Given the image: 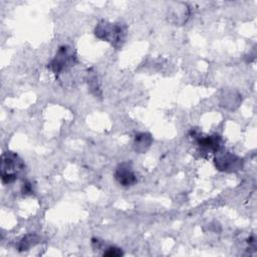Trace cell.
Listing matches in <instances>:
<instances>
[{
	"instance_id": "1",
	"label": "cell",
	"mask_w": 257,
	"mask_h": 257,
	"mask_svg": "<svg viewBox=\"0 0 257 257\" xmlns=\"http://www.w3.org/2000/svg\"><path fill=\"white\" fill-rule=\"evenodd\" d=\"M127 28L124 23L99 21L94 28V35L103 41L110 43L114 48L118 49L125 41Z\"/></svg>"
},
{
	"instance_id": "4",
	"label": "cell",
	"mask_w": 257,
	"mask_h": 257,
	"mask_svg": "<svg viewBox=\"0 0 257 257\" xmlns=\"http://www.w3.org/2000/svg\"><path fill=\"white\" fill-rule=\"evenodd\" d=\"M214 165L221 172L234 173L242 170L244 161L241 157L231 152L219 150L214 158Z\"/></svg>"
},
{
	"instance_id": "3",
	"label": "cell",
	"mask_w": 257,
	"mask_h": 257,
	"mask_svg": "<svg viewBox=\"0 0 257 257\" xmlns=\"http://www.w3.org/2000/svg\"><path fill=\"white\" fill-rule=\"evenodd\" d=\"M77 63L75 50L70 45H62L56 51L54 57L48 64V68L56 75L62 73Z\"/></svg>"
},
{
	"instance_id": "8",
	"label": "cell",
	"mask_w": 257,
	"mask_h": 257,
	"mask_svg": "<svg viewBox=\"0 0 257 257\" xmlns=\"http://www.w3.org/2000/svg\"><path fill=\"white\" fill-rule=\"evenodd\" d=\"M168 17L169 20L175 24H184L189 17V8L186 4H181V7L177 4V7L170 9Z\"/></svg>"
},
{
	"instance_id": "11",
	"label": "cell",
	"mask_w": 257,
	"mask_h": 257,
	"mask_svg": "<svg viewBox=\"0 0 257 257\" xmlns=\"http://www.w3.org/2000/svg\"><path fill=\"white\" fill-rule=\"evenodd\" d=\"M106 250L103 251L102 255L106 257H120L123 255V252L120 248L115 247V246H109L105 248Z\"/></svg>"
},
{
	"instance_id": "6",
	"label": "cell",
	"mask_w": 257,
	"mask_h": 257,
	"mask_svg": "<svg viewBox=\"0 0 257 257\" xmlns=\"http://www.w3.org/2000/svg\"><path fill=\"white\" fill-rule=\"evenodd\" d=\"M115 181L122 187H131L137 184L138 179L133 170L131 162H123L119 164L114 172Z\"/></svg>"
},
{
	"instance_id": "2",
	"label": "cell",
	"mask_w": 257,
	"mask_h": 257,
	"mask_svg": "<svg viewBox=\"0 0 257 257\" xmlns=\"http://www.w3.org/2000/svg\"><path fill=\"white\" fill-rule=\"evenodd\" d=\"M25 165L18 154L6 151L1 155L0 176L3 184H11L15 182L19 174L24 170Z\"/></svg>"
},
{
	"instance_id": "5",
	"label": "cell",
	"mask_w": 257,
	"mask_h": 257,
	"mask_svg": "<svg viewBox=\"0 0 257 257\" xmlns=\"http://www.w3.org/2000/svg\"><path fill=\"white\" fill-rule=\"evenodd\" d=\"M189 136L197 142L199 147V152L202 155H211L216 154L219 150H221L222 139L218 135H211L203 137L199 130L196 127L192 128L189 133Z\"/></svg>"
},
{
	"instance_id": "10",
	"label": "cell",
	"mask_w": 257,
	"mask_h": 257,
	"mask_svg": "<svg viewBox=\"0 0 257 257\" xmlns=\"http://www.w3.org/2000/svg\"><path fill=\"white\" fill-rule=\"evenodd\" d=\"M87 84L90 91L95 96H98V97L101 96V90H100L99 81L97 79V74L95 73V71H92V69H89L87 71Z\"/></svg>"
},
{
	"instance_id": "9",
	"label": "cell",
	"mask_w": 257,
	"mask_h": 257,
	"mask_svg": "<svg viewBox=\"0 0 257 257\" xmlns=\"http://www.w3.org/2000/svg\"><path fill=\"white\" fill-rule=\"evenodd\" d=\"M40 238L35 235V234H28L26 236H24L18 243L17 245V249L19 251H27L29 250L31 247L35 246L37 243H39Z\"/></svg>"
},
{
	"instance_id": "7",
	"label": "cell",
	"mask_w": 257,
	"mask_h": 257,
	"mask_svg": "<svg viewBox=\"0 0 257 257\" xmlns=\"http://www.w3.org/2000/svg\"><path fill=\"white\" fill-rule=\"evenodd\" d=\"M153 143V137L150 133H138L135 136L133 149L138 154L146 153Z\"/></svg>"
},
{
	"instance_id": "12",
	"label": "cell",
	"mask_w": 257,
	"mask_h": 257,
	"mask_svg": "<svg viewBox=\"0 0 257 257\" xmlns=\"http://www.w3.org/2000/svg\"><path fill=\"white\" fill-rule=\"evenodd\" d=\"M22 193L23 195L25 194H31L32 193V188H31V184L30 183H25L23 185V188H22Z\"/></svg>"
}]
</instances>
